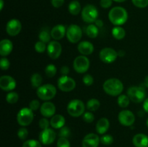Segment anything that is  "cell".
Returning <instances> with one entry per match:
<instances>
[{
	"mask_svg": "<svg viewBox=\"0 0 148 147\" xmlns=\"http://www.w3.org/2000/svg\"><path fill=\"white\" fill-rule=\"evenodd\" d=\"M108 19L114 25H122L127 21L128 13L123 7H115L110 10L108 13Z\"/></svg>",
	"mask_w": 148,
	"mask_h": 147,
	"instance_id": "cell-1",
	"label": "cell"
},
{
	"mask_svg": "<svg viewBox=\"0 0 148 147\" xmlns=\"http://www.w3.org/2000/svg\"><path fill=\"white\" fill-rule=\"evenodd\" d=\"M103 88L104 92L111 96H119L124 90V85L119 79L111 78L104 82Z\"/></svg>",
	"mask_w": 148,
	"mask_h": 147,
	"instance_id": "cell-2",
	"label": "cell"
},
{
	"mask_svg": "<svg viewBox=\"0 0 148 147\" xmlns=\"http://www.w3.org/2000/svg\"><path fill=\"white\" fill-rule=\"evenodd\" d=\"M56 95V88L51 84L40 86L37 89V95L40 99L45 101L53 99Z\"/></svg>",
	"mask_w": 148,
	"mask_h": 147,
	"instance_id": "cell-3",
	"label": "cell"
},
{
	"mask_svg": "<svg viewBox=\"0 0 148 147\" xmlns=\"http://www.w3.org/2000/svg\"><path fill=\"white\" fill-rule=\"evenodd\" d=\"M67 112L71 116L79 117L85 113V106L83 102L79 99H72L67 105Z\"/></svg>",
	"mask_w": 148,
	"mask_h": 147,
	"instance_id": "cell-4",
	"label": "cell"
},
{
	"mask_svg": "<svg viewBox=\"0 0 148 147\" xmlns=\"http://www.w3.org/2000/svg\"><path fill=\"white\" fill-rule=\"evenodd\" d=\"M34 118L33 110L29 108H23L17 115V121L21 126L25 127L30 125Z\"/></svg>",
	"mask_w": 148,
	"mask_h": 147,
	"instance_id": "cell-5",
	"label": "cell"
},
{
	"mask_svg": "<svg viewBox=\"0 0 148 147\" xmlns=\"http://www.w3.org/2000/svg\"><path fill=\"white\" fill-rule=\"evenodd\" d=\"M127 95L130 100L134 103H140L145 100V89L143 86H131L127 90Z\"/></svg>",
	"mask_w": 148,
	"mask_h": 147,
	"instance_id": "cell-6",
	"label": "cell"
},
{
	"mask_svg": "<svg viewBox=\"0 0 148 147\" xmlns=\"http://www.w3.org/2000/svg\"><path fill=\"white\" fill-rule=\"evenodd\" d=\"M98 11L96 7L92 4L86 5L82 10V18L86 23H92L97 20Z\"/></svg>",
	"mask_w": 148,
	"mask_h": 147,
	"instance_id": "cell-7",
	"label": "cell"
},
{
	"mask_svg": "<svg viewBox=\"0 0 148 147\" xmlns=\"http://www.w3.org/2000/svg\"><path fill=\"white\" fill-rule=\"evenodd\" d=\"M90 61L85 56H79L74 60L73 68L75 71L79 74H84L89 69Z\"/></svg>",
	"mask_w": 148,
	"mask_h": 147,
	"instance_id": "cell-8",
	"label": "cell"
},
{
	"mask_svg": "<svg viewBox=\"0 0 148 147\" xmlns=\"http://www.w3.org/2000/svg\"><path fill=\"white\" fill-rule=\"evenodd\" d=\"M66 37L72 43H76L80 40L82 35L81 27L77 24H71L66 30Z\"/></svg>",
	"mask_w": 148,
	"mask_h": 147,
	"instance_id": "cell-9",
	"label": "cell"
},
{
	"mask_svg": "<svg viewBox=\"0 0 148 147\" xmlns=\"http://www.w3.org/2000/svg\"><path fill=\"white\" fill-rule=\"evenodd\" d=\"M58 87L62 92H68L73 90L76 86V82L68 76H62L57 82Z\"/></svg>",
	"mask_w": 148,
	"mask_h": 147,
	"instance_id": "cell-10",
	"label": "cell"
},
{
	"mask_svg": "<svg viewBox=\"0 0 148 147\" xmlns=\"http://www.w3.org/2000/svg\"><path fill=\"white\" fill-rule=\"evenodd\" d=\"M100 59L106 63H111L116 60L118 52L111 48H104L100 52Z\"/></svg>",
	"mask_w": 148,
	"mask_h": 147,
	"instance_id": "cell-11",
	"label": "cell"
},
{
	"mask_svg": "<svg viewBox=\"0 0 148 147\" xmlns=\"http://www.w3.org/2000/svg\"><path fill=\"white\" fill-rule=\"evenodd\" d=\"M118 119L120 123L124 126H131L135 121V116L132 111L124 110L119 112Z\"/></svg>",
	"mask_w": 148,
	"mask_h": 147,
	"instance_id": "cell-12",
	"label": "cell"
},
{
	"mask_svg": "<svg viewBox=\"0 0 148 147\" xmlns=\"http://www.w3.org/2000/svg\"><path fill=\"white\" fill-rule=\"evenodd\" d=\"M56 138V133L53 129L46 128L40 133L39 139L40 143L44 145H50L54 142Z\"/></svg>",
	"mask_w": 148,
	"mask_h": 147,
	"instance_id": "cell-13",
	"label": "cell"
},
{
	"mask_svg": "<svg viewBox=\"0 0 148 147\" xmlns=\"http://www.w3.org/2000/svg\"><path fill=\"white\" fill-rule=\"evenodd\" d=\"M62 46L56 40L50 42L47 46V53L49 57L52 59H58L62 53Z\"/></svg>",
	"mask_w": 148,
	"mask_h": 147,
	"instance_id": "cell-14",
	"label": "cell"
},
{
	"mask_svg": "<svg viewBox=\"0 0 148 147\" xmlns=\"http://www.w3.org/2000/svg\"><path fill=\"white\" fill-rule=\"evenodd\" d=\"M16 85H17V83H16L15 79L12 76L4 75L0 78V88L2 90L6 91V92L12 91L15 89Z\"/></svg>",
	"mask_w": 148,
	"mask_h": 147,
	"instance_id": "cell-15",
	"label": "cell"
},
{
	"mask_svg": "<svg viewBox=\"0 0 148 147\" xmlns=\"http://www.w3.org/2000/svg\"><path fill=\"white\" fill-rule=\"evenodd\" d=\"M22 29L21 22L18 20L12 19L7 22L6 31L10 36H16L20 33Z\"/></svg>",
	"mask_w": 148,
	"mask_h": 147,
	"instance_id": "cell-16",
	"label": "cell"
},
{
	"mask_svg": "<svg viewBox=\"0 0 148 147\" xmlns=\"http://www.w3.org/2000/svg\"><path fill=\"white\" fill-rule=\"evenodd\" d=\"M101 141L99 136L95 133H89L82 140V147H98Z\"/></svg>",
	"mask_w": 148,
	"mask_h": 147,
	"instance_id": "cell-17",
	"label": "cell"
},
{
	"mask_svg": "<svg viewBox=\"0 0 148 147\" xmlns=\"http://www.w3.org/2000/svg\"><path fill=\"white\" fill-rule=\"evenodd\" d=\"M40 113L46 118H51L54 115L56 112V107L54 104L51 102H43L40 108Z\"/></svg>",
	"mask_w": 148,
	"mask_h": 147,
	"instance_id": "cell-18",
	"label": "cell"
},
{
	"mask_svg": "<svg viewBox=\"0 0 148 147\" xmlns=\"http://www.w3.org/2000/svg\"><path fill=\"white\" fill-rule=\"evenodd\" d=\"M78 51L82 56H88L94 51V46L89 41H82L79 43L77 46Z\"/></svg>",
	"mask_w": 148,
	"mask_h": 147,
	"instance_id": "cell-19",
	"label": "cell"
},
{
	"mask_svg": "<svg viewBox=\"0 0 148 147\" xmlns=\"http://www.w3.org/2000/svg\"><path fill=\"white\" fill-rule=\"evenodd\" d=\"M66 33V28L62 24H57L52 28L51 31V35L55 40H59L64 37Z\"/></svg>",
	"mask_w": 148,
	"mask_h": 147,
	"instance_id": "cell-20",
	"label": "cell"
},
{
	"mask_svg": "<svg viewBox=\"0 0 148 147\" xmlns=\"http://www.w3.org/2000/svg\"><path fill=\"white\" fill-rule=\"evenodd\" d=\"M13 45L11 40L8 39H3L0 42V55L1 56H7L12 52Z\"/></svg>",
	"mask_w": 148,
	"mask_h": 147,
	"instance_id": "cell-21",
	"label": "cell"
},
{
	"mask_svg": "<svg viewBox=\"0 0 148 147\" xmlns=\"http://www.w3.org/2000/svg\"><path fill=\"white\" fill-rule=\"evenodd\" d=\"M132 143L135 147H148V136L145 134H136L132 139Z\"/></svg>",
	"mask_w": 148,
	"mask_h": 147,
	"instance_id": "cell-22",
	"label": "cell"
},
{
	"mask_svg": "<svg viewBox=\"0 0 148 147\" xmlns=\"http://www.w3.org/2000/svg\"><path fill=\"white\" fill-rule=\"evenodd\" d=\"M110 127L109 120L106 118H102L97 122L96 131L99 134H104L108 131Z\"/></svg>",
	"mask_w": 148,
	"mask_h": 147,
	"instance_id": "cell-23",
	"label": "cell"
},
{
	"mask_svg": "<svg viewBox=\"0 0 148 147\" xmlns=\"http://www.w3.org/2000/svg\"><path fill=\"white\" fill-rule=\"evenodd\" d=\"M65 118L62 115H54L50 120V125L55 129H60L64 126Z\"/></svg>",
	"mask_w": 148,
	"mask_h": 147,
	"instance_id": "cell-24",
	"label": "cell"
},
{
	"mask_svg": "<svg viewBox=\"0 0 148 147\" xmlns=\"http://www.w3.org/2000/svg\"><path fill=\"white\" fill-rule=\"evenodd\" d=\"M69 13L72 15H77L81 11V5L79 1H72L69 4L68 7Z\"/></svg>",
	"mask_w": 148,
	"mask_h": 147,
	"instance_id": "cell-25",
	"label": "cell"
},
{
	"mask_svg": "<svg viewBox=\"0 0 148 147\" xmlns=\"http://www.w3.org/2000/svg\"><path fill=\"white\" fill-rule=\"evenodd\" d=\"M112 35L116 40H122L126 35L125 30L120 26H116L112 29Z\"/></svg>",
	"mask_w": 148,
	"mask_h": 147,
	"instance_id": "cell-26",
	"label": "cell"
},
{
	"mask_svg": "<svg viewBox=\"0 0 148 147\" xmlns=\"http://www.w3.org/2000/svg\"><path fill=\"white\" fill-rule=\"evenodd\" d=\"M85 33L90 38H95L98 35V28L95 24H90L87 27Z\"/></svg>",
	"mask_w": 148,
	"mask_h": 147,
	"instance_id": "cell-27",
	"label": "cell"
},
{
	"mask_svg": "<svg viewBox=\"0 0 148 147\" xmlns=\"http://www.w3.org/2000/svg\"><path fill=\"white\" fill-rule=\"evenodd\" d=\"M42 82H43V79L42 76L39 74L38 73L33 74L30 79V82H31L32 86L33 88H38L40 87L41 85Z\"/></svg>",
	"mask_w": 148,
	"mask_h": 147,
	"instance_id": "cell-28",
	"label": "cell"
},
{
	"mask_svg": "<svg viewBox=\"0 0 148 147\" xmlns=\"http://www.w3.org/2000/svg\"><path fill=\"white\" fill-rule=\"evenodd\" d=\"M100 103L99 100L97 99H90V100H88V102H87V109L90 111H96L97 110H98V108H100Z\"/></svg>",
	"mask_w": 148,
	"mask_h": 147,
	"instance_id": "cell-29",
	"label": "cell"
},
{
	"mask_svg": "<svg viewBox=\"0 0 148 147\" xmlns=\"http://www.w3.org/2000/svg\"><path fill=\"white\" fill-rule=\"evenodd\" d=\"M117 102H118V105H119V107L122 108H125L130 105V99L128 95H120L119 96L118 99H117Z\"/></svg>",
	"mask_w": 148,
	"mask_h": 147,
	"instance_id": "cell-30",
	"label": "cell"
},
{
	"mask_svg": "<svg viewBox=\"0 0 148 147\" xmlns=\"http://www.w3.org/2000/svg\"><path fill=\"white\" fill-rule=\"evenodd\" d=\"M56 71H57V69L56 67L55 66V65L53 64H49L45 69V73L46 75L49 78L53 77V76L56 75Z\"/></svg>",
	"mask_w": 148,
	"mask_h": 147,
	"instance_id": "cell-31",
	"label": "cell"
},
{
	"mask_svg": "<svg viewBox=\"0 0 148 147\" xmlns=\"http://www.w3.org/2000/svg\"><path fill=\"white\" fill-rule=\"evenodd\" d=\"M19 95L17 92H10L7 94L6 97V100L10 104H14L18 101Z\"/></svg>",
	"mask_w": 148,
	"mask_h": 147,
	"instance_id": "cell-32",
	"label": "cell"
},
{
	"mask_svg": "<svg viewBox=\"0 0 148 147\" xmlns=\"http://www.w3.org/2000/svg\"><path fill=\"white\" fill-rule=\"evenodd\" d=\"M51 37V35L49 34L48 30H41L38 35V38L40 41L43 42L45 43H47L50 41Z\"/></svg>",
	"mask_w": 148,
	"mask_h": 147,
	"instance_id": "cell-33",
	"label": "cell"
},
{
	"mask_svg": "<svg viewBox=\"0 0 148 147\" xmlns=\"http://www.w3.org/2000/svg\"><path fill=\"white\" fill-rule=\"evenodd\" d=\"M23 147H42L40 141L37 140L30 139L25 141L23 144Z\"/></svg>",
	"mask_w": 148,
	"mask_h": 147,
	"instance_id": "cell-34",
	"label": "cell"
},
{
	"mask_svg": "<svg viewBox=\"0 0 148 147\" xmlns=\"http://www.w3.org/2000/svg\"><path fill=\"white\" fill-rule=\"evenodd\" d=\"M101 140V142L104 145H111L114 142V138H113L112 135H104L100 138Z\"/></svg>",
	"mask_w": 148,
	"mask_h": 147,
	"instance_id": "cell-35",
	"label": "cell"
},
{
	"mask_svg": "<svg viewBox=\"0 0 148 147\" xmlns=\"http://www.w3.org/2000/svg\"><path fill=\"white\" fill-rule=\"evenodd\" d=\"M35 49H36V50L38 53H42L45 52V50H46V49H47V48H46V43L42 41H38L35 45Z\"/></svg>",
	"mask_w": 148,
	"mask_h": 147,
	"instance_id": "cell-36",
	"label": "cell"
},
{
	"mask_svg": "<svg viewBox=\"0 0 148 147\" xmlns=\"http://www.w3.org/2000/svg\"><path fill=\"white\" fill-rule=\"evenodd\" d=\"M57 147H70V143L66 138L59 137L57 141Z\"/></svg>",
	"mask_w": 148,
	"mask_h": 147,
	"instance_id": "cell-37",
	"label": "cell"
},
{
	"mask_svg": "<svg viewBox=\"0 0 148 147\" xmlns=\"http://www.w3.org/2000/svg\"><path fill=\"white\" fill-rule=\"evenodd\" d=\"M17 135H18L19 138L21 140H25L28 136V131L25 128L23 127V128H20L17 131Z\"/></svg>",
	"mask_w": 148,
	"mask_h": 147,
	"instance_id": "cell-38",
	"label": "cell"
},
{
	"mask_svg": "<svg viewBox=\"0 0 148 147\" xmlns=\"http://www.w3.org/2000/svg\"><path fill=\"white\" fill-rule=\"evenodd\" d=\"M82 118H83L84 121L88 123H90L94 121L95 119V116H94L93 114L90 112H85V113L82 115Z\"/></svg>",
	"mask_w": 148,
	"mask_h": 147,
	"instance_id": "cell-39",
	"label": "cell"
},
{
	"mask_svg": "<svg viewBox=\"0 0 148 147\" xmlns=\"http://www.w3.org/2000/svg\"><path fill=\"white\" fill-rule=\"evenodd\" d=\"M133 4L139 8H145L147 7L148 0H132Z\"/></svg>",
	"mask_w": 148,
	"mask_h": 147,
	"instance_id": "cell-40",
	"label": "cell"
},
{
	"mask_svg": "<svg viewBox=\"0 0 148 147\" xmlns=\"http://www.w3.org/2000/svg\"><path fill=\"white\" fill-rule=\"evenodd\" d=\"M70 130L66 126L62 127V128H60V131H59V137H63V138H69V135H70Z\"/></svg>",
	"mask_w": 148,
	"mask_h": 147,
	"instance_id": "cell-41",
	"label": "cell"
},
{
	"mask_svg": "<svg viewBox=\"0 0 148 147\" xmlns=\"http://www.w3.org/2000/svg\"><path fill=\"white\" fill-rule=\"evenodd\" d=\"M10 61L5 57L1 58L0 60V67H1V70H7L10 68Z\"/></svg>",
	"mask_w": 148,
	"mask_h": 147,
	"instance_id": "cell-42",
	"label": "cell"
},
{
	"mask_svg": "<svg viewBox=\"0 0 148 147\" xmlns=\"http://www.w3.org/2000/svg\"><path fill=\"white\" fill-rule=\"evenodd\" d=\"M82 82H83V83L85 84L86 86H91V85L93 84L94 82L93 77H92L90 74H85V76H83V78H82Z\"/></svg>",
	"mask_w": 148,
	"mask_h": 147,
	"instance_id": "cell-43",
	"label": "cell"
},
{
	"mask_svg": "<svg viewBox=\"0 0 148 147\" xmlns=\"http://www.w3.org/2000/svg\"><path fill=\"white\" fill-rule=\"evenodd\" d=\"M38 125L39 127H40L42 130H44L46 129V128H49V125H50V122H49L46 118H41V119L39 120Z\"/></svg>",
	"mask_w": 148,
	"mask_h": 147,
	"instance_id": "cell-44",
	"label": "cell"
},
{
	"mask_svg": "<svg viewBox=\"0 0 148 147\" xmlns=\"http://www.w3.org/2000/svg\"><path fill=\"white\" fill-rule=\"evenodd\" d=\"M40 108V102L37 99H33L29 104V108L33 111L37 110Z\"/></svg>",
	"mask_w": 148,
	"mask_h": 147,
	"instance_id": "cell-45",
	"label": "cell"
},
{
	"mask_svg": "<svg viewBox=\"0 0 148 147\" xmlns=\"http://www.w3.org/2000/svg\"><path fill=\"white\" fill-rule=\"evenodd\" d=\"M112 1L113 0H101L100 4L103 8H109L112 5Z\"/></svg>",
	"mask_w": 148,
	"mask_h": 147,
	"instance_id": "cell-46",
	"label": "cell"
},
{
	"mask_svg": "<svg viewBox=\"0 0 148 147\" xmlns=\"http://www.w3.org/2000/svg\"><path fill=\"white\" fill-rule=\"evenodd\" d=\"M64 0H51V4L56 8L61 7L64 4Z\"/></svg>",
	"mask_w": 148,
	"mask_h": 147,
	"instance_id": "cell-47",
	"label": "cell"
},
{
	"mask_svg": "<svg viewBox=\"0 0 148 147\" xmlns=\"http://www.w3.org/2000/svg\"><path fill=\"white\" fill-rule=\"evenodd\" d=\"M61 74H62V76H67V74L69 72V68L67 66H64L61 68L60 70Z\"/></svg>",
	"mask_w": 148,
	"mask_h": 147,
	"instance_id": "cell-48",
	"label": "cell"
},
{
	"mask_svg": "<svg viewBox=\"0 0 148 147\" xmlns=\"http://www.w3.org/2000/svg\"><path fill=\"white\" fill-rule=\"evenodd\" d=\"M143 109L148 113V98L145 99L144 102H143Z\"/></svg>",
	"mask_w": 148,
	"mask_h": 147,
	"instance_id": "cell-49",
	"label": "cell"
},
{
	"mask_svg": "<svg viewBox=\"0 0 148 147\" xmlns=\"http://www.w3.org/2000/svg\"><path fill=\"white\" fill-rule=\"evenodd\" d=\"M95 25L97 26L98 27H102L103 25V22L101 20H97L95 22Z\"/></svg>",
	"mask_w": 148,
	"mask_h": 147,
	"instance_id": "cell-50",
	"label": "cell"
},
{
	"mask_svg": "<svg viewBox=\"0 0 148 147\" xmlns=\"http://www.w3.org/2000/svg\"><path fill=\"white\" fill-rule=\"evenodd\" d=\"M125 55V51L123 50H120L118 52V56H120V57H123Z\"/></svg>",
	"mask_w": 148,
	"mask_h": 147,
	"instance_id": "cell-51",
	"label": "cell"
},
{
	"mask_svg": "<svg viewBox=\"0 0 148 147\" xmlns=\"http://www.w3.org/2000/svg\"><path fill=\"white\" fill-rule=\"evenodd\" d=\"M144 84H145V85L146 87H147V88H148V76H146L145 79Z\"/></svg>",
	"mask_w": 148,
	"mask_h": 147,
	"instance_id": "cell-52",
	"label": "cell"
},
{
	"mask_svg": "<svg viewBox=\"0 0 148 147\" xmlns=\"http://www.w3.org/2000/svg\"><path fill=\"white\" fill-rule=\"evenodd\" d=\"M0 3H1V7H0V10H2L3 7H4V1H3V0H0Z\"/></svg>",
	"mask_w": 148,
	"mask_h": 147,
	"instance_id": "cell-53",
	"label": "cell"
},
{
	"mask_svg": "<svg viewBox=\"0 0 148 147\" xmlns=\"http://www.w3.org/2000/svg\"><path fill=\"white\" fill-rule=\"evenodd\" d=\"M113 1H116V2H124V1H125L126 0H113Z\"/></svg>",
	"mask_w": 148,
	"mask_h": 147,
	"instance_id": "cell-54",
	"label": "cell"
},
{
	"mask_svg": "<svg viewBox=\"0 0 148 147\" xmlns=\"http://www.w3.org/2000/svg\"><path fill=\"white\" fill-rule=\"evenodd\" d=\"M146 124H147V128H148V118H147V122H146Z\"/></svg>",
	"mask_w": 148,
	"mask_h": 147,
	"instance_id": "cell-55",
	"label": "cell"
}]
</instances>
